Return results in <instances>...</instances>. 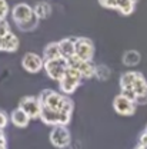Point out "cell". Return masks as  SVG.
<instances>
[{"mask_svg": "<svg viewBox=\"0 0 147 149\" xmlns=\"http://www.w3.org/2000/svg\"><path fill=\"white\" fill-rule=\"evenodd\" d=\"M81 79H83V76L80 74V72L69 66L67 70H66V73H64V76H63V79L59 82L60 91L63 93H66V95L73 93L79 88V85L81 83Z\"/></svg>", "mask_w": 147, "mask_h": 149, "instance_id": "6da1fadb", "label": "cell"}, {"mask_svg": "<svg viewBox=\"0 0 147 149\" xmlns=\"http://www.w3.org/2000/svg\"><path fill=\"white\" fill-rule=\"evenodd\" d=\"M67 68H69V62H67L64 57L44 62V70H46L47 76L52 77L53 80H57V82H60V80L63 79V76L66 73Z\"/></svg>", "mask_w": 147, "mask_h": 149, "instance_id": "7a4b0ae2", "label": "cell"}, {"mask_svg": "<svg viewBox=\"0 0 147 149\" xmlns=\"http://www.w3.org/2000/svg\"><path fill=\"white\" fill-rule=\"evenodd\" d=\"M76 57L84 62H92L94 56V45L89 37H76Z\"/></svg>", "mask_w": 147, "mask_h": 149, "instance_id": "3957f363", "label": "cell"}, {"mask_svg": "<svg viewBox=\"0 0 147 149\" xmlns=\"http://www.w3.org/2000/svg\"><path fill=\"white\" fill-rule=\"evenodd\" d=\"M70 141H72V136H70V132L66 126L57 125L50 132V142L56 148H67L70 145Z\"/></svg>", "mask_w": 147, "mask_h": 149, "instance_id": "277c9868", "label": "cell"}, {"mask_svg": "<svg viewBox=\"0 0 147 149\" xmlns=\"http://www.w3.org/2000/svg\"><path fill=\"white\" fill-rule=\"evenodd\" d=\"M19 108L21 111H24V113H27V116L30 119H36L40 118V112H41V105L39 102V99L35 96H24L20 99Z\"/></svg>", "mask_w": 147, "mask_h": 149, "instance_id": "5b68a950", "label": "cell"}, {"mask_svg": "<svg viewBox=\"0 0 147 149\" xmlns=\"http://www.w3.org/2000/svg\"><path fill=\"white\" fill-rule=\"evenodd\" d=\"M21 66L29 73H37V72H40L44 68V60L39 55H36V53L29 52V53H26V55L23 56Z\"/></svg>", "mask_w": 147, "mask_h": 149, "instance_id": "8992f818", "label": "cell"}, {"mask_svg": "<svg viewBox=\"0 0 147 149\" xmlns=\"http://www.w3.org/2000/svg\"><path fill=\"white\" fill-rule=\"evenodd\" d=\"M113 108L119 115L123 116H131L136 112V103L124 97L123 95H117L113 100Z\"/></svg>", "mask_w": 147, "mask_h": 149, "instance_id": "52a82bcc", "label": "cell"}, {"mask_svg": "<svg viewBox=\"0 0 147 149\" xmlns=\"http://www.w3.org/2000/svg\"><path fill=\"white\" fill-rule=\"evenodd\" d=\"M35 16V12H33V7L29 6L27 3H19L13 7L12 10V17L14 20L16 24H20V23H24L27 20Z\"/></svg>", "mask_w": 147, "mask_h": 149, "instance_id": "ba28073f", "label": "cell"}, {"mask_svg": "<svg viewBox=\"0 0 147 149\" xmlns=\"http://www.w3.org/2000/svg\"><path fill=\"white\" fill-rule=\"evenodd\" d=\"M69 62V66L73 68L76 70H79L80 74L86 79H90L94 76V72H96V66L92 65V62H84V60H80L79 57L73 56L72 59L67 60Z\"/></svg>", "mask_w": 147, "mask_h": 149, "instance_id": "9c48e42d", "label": "cell"}, {"mask_svg": "<svg viewBox=\"0 0 147 149\" xmlns=\"http://www.w3.org/2000/svg\"><path fill=\"white\" fill-rule=\"evenodd\" d=\"M76 37H64L59 42V46H60V52H61V56L69 60L72 59L73 56H76Z\"/></svg>", "mask_w": 147, "mask_h": 149, "instance_id": "30bf717a", "label": "cell"}, {"mask_svg": "<svg viewBox=\"0 0 147 149\" xmlns=\"http://www.w3.org/2000/svg\"><path fill=\"white\" fill-rule=\"evenodd\" d=\"M40 119H41L46 125H53V126H57V125H59V122H60V111L50 109V108H47V106H41Z\"/></svg>", "mask_w": 147, "mask_h": 149, "instance_id": "8fae6325", "label": "cell"}, {"mask_svg": "<svg viewBox=\"0 0 147 149\" xmlns=\"http://www.w3.org/2000/svg\"><path fill=\"white\" fill-rule=\"evenodd\" d=\"M10 120L17 128H26L29 125V122H30V118L27 116V113H24V111H21L20 108H17V109H14L12 112Z\"/></svg>", "mask_w": 147, "mask_h": 149, "instance_id": "7c38bea8", "label": "cell"}, {"mask_svg": "<svg viewBox=\"0 0 147 149\" xmlns=\"http://www.w3.org/2000/svg\"><path fill=\"white\" fill-rule=\"evenodd\" d=\"M63 57L61 52H60V46H59V42H53V43H49L44 50H43V60L47 62V60H56V59H60Z\"/></svg>", "mask_w": 147, "mask_h": 149, "instance_id": "4fadbf2b", "label": "cell"}, {"mask_svg": "<svg viewBox=\"0 0 147 149\" xmlns=\"http://www.w3.org/2000/svg\"><path fill=\"white\" fill-rule=\"evenodd\" d=\"M33 12H35V16L39 20L40 19H47L52 15V6L47 1H39L36 6L33 7Z\"/></svg>", "mask_w": 147, "mask_h": 149, "instance_id": "5bb4252c", "label": "cell"}, {"mask_svg": "<svg viewBox=\"0 0 147 149\" xmlns=\"http://www.w3.org/2000/svg\"><path fill=\"white\" fill-rule=\"evenodd\" d=\"M19 49V39L12 32L3 37V50L4 52H16Z\"/></svg>", "mask_w": 147, "mask_h": 149, "instance_id": "9a60e30c", "label": "cell"}, {"mask_svg": "<svg viewBox=\"0 0 147 149\" xmlns=\"http://www.w3.org/2000/svg\"><path fill=\"white\" fill-rule=\"evenodd\" d=\"M139 76V72H126L120 77V88L121 89H131L136 79Z\"/></svg>", "mask_w": 147, "mask_h": 149, "instance_id": "2e32d148", "label": "cell"}, {"mask_svg": "<svg viewBox=\"0 0 147 149\" xmlns=\"http://www.w3.org/2000/svg\"><path fill=\"white\" fill-rule=\"evenodd\" d=\"M141 60V56L137 50H127L123 55V65L126 66H137Z\"/></svg>", "mask_w": 147, "mask_h": 149, "instance_id": "e0dca14e", "label": "cell"}, {"mask_svg": "<svg viewBox=\"0 0 147 149\" xmlns=\"http://www.w3.org/2000/svg\"><path fill=\"white\" fill-rule=\"evenodd\" d=\"M134 6H136V3L131 1V0H117V7H116V9H117L121 15L129 16V15L133 13Z\"/></svg>", "mask_w": 147, "mask_h": 149, "instance_id": "ac0fdd59", "label": "cell"}, {"mask_svg": "<svg viewBox=\"0 0 147 149\" xmlns=\"http://www.w3.org/2000/svg\"><path fill=\"white\" fill-rule=\"evenodd\" d=\"M131 89L134 91V93L137 96L147 93V80L144 79V76L141 73H139V76H137V79H136V82H134V85H133Z\"/></svg>", "mask_w": 147, "mask_h": 149, "instance_id": "d6986e66", "label": "cell"}, {"mask_svg": "<svg viewBox=\"0 0 147 149\" xmlns=\"http://www.w3.org/2000/svg\"><path fill=\"white\" fill-rule=\"evenodd\" d=\"M37 24H39V19H37L36 16H33L30 20L17 24V27L20 29V30H23V32H32V30H35V29L37 27Z\"/></svg>", "mask_w": 147, "mask_h": 149, "instance_id": "ffe728a7", "label": "cell"}, {"mask_svg": "<svg viewBox=\"0 0 147 149\" xmlns=\"http://www.w3.org/2000/svg\"><path fill=\"white\" fill-rule=\"evenodd\" d=\"M94 76L99 79V80H107L110 77V69L104 65L101 66H96V72H94Z\"/></svg>", "mask_w": 147, "mask_h": 149, "instance_id": "44dd1931", "label": "cell"}, {"mask_svg": "<svg viewBox=\"0 0 147 149\" xmlns=\"http://www.w3.org/2000/svg\"><path fill=\"white\" fill-rule=\"evenodd\" d=\"M7 15H9V4L6 0H0V20H6Z\"/></svg>", "mask_w": 147, "mask_h": 149, "instance_id": "7402d4cb", "label": "cell"}, {"mask_svg": "<svg viewBox=\"0 0 147 149\" xmlns=\"http://www.w3.org/2000/svg\"><path fill=\"white\" fill-rule=\"evenodd\" d=\"M10 33V26L6 20H0V37L7 36Z\"/></svg>", "mask_w": 147, "mask_h": 149, "instance_id": "603a6c76", "label": "cell"}, {"mask_svg": "<svg viewBox=\"0 0 147 149\" xmlns=\"http://www.w3.org/2000/svg\"><path fill=\"white\" fill-rule=\"evenodd\" d=\"M120 95H123L124 97H127L129 100H131V102H134V103H136L137 95L134 93V91H133V89H121V93H120Z\"/></svg>", "mask_w": 147, "mask_h": 149, "instance_id": "cb8c5ba5", "label": "cell"}, {"mask_svg": "<svg viewBox=\"0 0 147 149\" xmlns=\"http://www.w3.org/2000/svg\"><path fill=\"white\" fill-rule=\"evenodd\" d=\"M99 3L103 7H107V9H116L117 7V0H99Z\"/></svg>", "mask_w": 147, "mask_h": 149, "instance_id": "d4e9b609", "label": "cell"}, {"mask_svg": "<svg viewBox=\"0 0 147 149\" xmlns=\"http://www.w3.org/2000/svg\"><path fill=\"white\" fill-rule=\"evenodd\" d=\"M139 145H140V146H144V148H147V132H146V130H144V132L140 135Z\"/></svg>", "mask_w": 147, "mask_h": 149, "instance_id": "484cf974", "label": "cell"}, {"mask_svg": "<svg viewBox=\"0 0 147 149\" xmlns=\"http://www.w3.org/2000/svg\"><path fill=\"white\" fill-rule=\"evenodd\" d=\"M136 105H147V93L137 96V99H136Z\"/></svg>", "mask_w": 147, "mask_h": 149, "instance_id": "4316f807", "label": "cell"}, {"mask_svg": "<svg viewBox=\"0 0 147 149\" xmlns=\"http://www.w3.org/2000/svg\"><path fill=\"white\" fill-rule=\"evenodd\" d=\"M0 50H3V37H0Z\"/></svg>", "mask_w": 147, "mask_h": 149, "instance_id": "83f0119b", "label": "cell"}, {"mask_svg": "<svg viewBox=\"0 0 147 149\" xmlns=\"http://www.w3.org/2000/svg\"><path fill=\"white\" fill-rule=\"evenodd\" d=\"M136 149H147V148H144V146H140V145H137V146H136Z\"/></svg>", "mask_w": 147, "mask_h": 149, "instance_id": "f1b7e54d", "label": "cell"}, {"mask_svg": "<svg viewBox=\"0 0 147 149\" xmlns=\"http://www.w3.org/2000/svg\"><path fill=\"white\" fill-rule=\"evenodd\" d=\"M146 132H147V128H146Z\"/></svg>", "mask_w": 147, "mask_h": 149, "instance_id": "f546056e", "label": "cell"}]
</instances>
